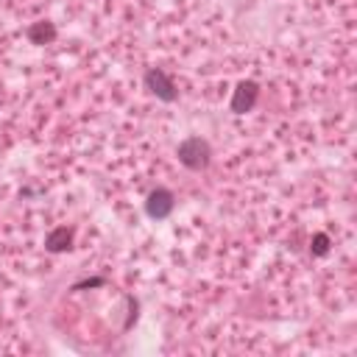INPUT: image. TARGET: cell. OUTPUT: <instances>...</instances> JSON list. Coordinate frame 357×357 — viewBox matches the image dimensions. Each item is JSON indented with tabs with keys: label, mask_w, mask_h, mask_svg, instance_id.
I'll use <instances>...</instances> for the list:
<instances>
[{
	"label": "cell",
	"mask_w": 357,
	"mask_h": 357,
	"mask_svg": "<svg viewBox=\"0 0 357 357\" xmlns=\"http://www.w3.org/2000/svg\"><path fill=\"white\" fill-rule=\"evenodd\" d=\"M145 89H148L153 98L165 100V103H173V100L178 98V89H176L173 78H170L165 70H159V67H151V70L145 73Z\"/></svg>",
	"instance_id": "7a4b0ae2"
},
{
	"label": "cell",
	"mask_w": 357,
	"mask_h": 357,
	"mask_svg": "<svg viewBox=\"0 0 357 357\" xmlns=\"http://www.w3.org/2000/svg\"><path fill=\"white\" fill-rule=\"evenodd\" d=\"M73 245V229L70 226H56L47 237H45V248L53 251V254H61Z\"/></svg>",
	"instance_id": "5b68a950"
},
{
	"label": "cell",
	"mask_w": 357,
	"mask_h": 357,
	"mask_svg": "<svg viewBox=\"0 0 357 357\" xmlns=\"http://www.w3.org/2000/svg\"><path fill=\"white\" fill-rule=\"evenodd\" d=\"M257 100H259V84L257 81H240L237 86H234V92H231V112L234 114H245V112H251L254 106H257Z\"/></svg>",
	"instance_id": "277c9868"
},
{
	"label": "cell",
	"mask_w": 357,
	"mask_h": 357,
	"mask_svg": "<svg viewBox=\"0 0 357 357\" xmlns=\"http://www.w3.org/2000/svg\"><path fill=\"white\" fill-rule=\"evenodd\" d=\"M173 209H176V195H173L167 187H156V190L148 192V198H145V212H148V218L165 220V218L173 215Z\"/></svg>",
	"instance_id": "3957f363"
},
{
	"label": "cell",
	"mask_w": 357,
	"mask_h": 357,
	"mask_svg": "<svg viewBox=\"0 0 357 357\" xmlns=\"http://www.w3.org/2000/svg\"><path fill=\"white\" fill-rule=\"evenodd\" d=\"M25 33H28V39H31L33 45H47V42L56 39V25L47 22V20H39V22H33V25H28Z\"/></svg>",
	"instance_id": "8992f818"
},
{
	"label": "cell",
	"mask_w": 357,
	"mask_h": 357,
	"mask_svg": "<svg viewBox=\"0 0 357 357\" xmlns=\"http://www.w3.org/2000/svg\"><path fill=\"white\" fill-rule=\"evenodd\" d=\"M100 284H103V279H100V276H95V279H84V282L73 284V290H84V287H100Z\"/></svg>",
	"instance_id": "ba28073f"
},
{
	"label": "cell",
	"mask_w": 357,
	"mask_h": 357,
	"mask_svg": "<svg viewBox=\"0 0 357 357\" xmlns=\"http://www.w3.org/2000/svg\"><path fill=\"white\" fill-rule=\"evenodd\" d=\"M176 156H178V162H181L184 167H190V170H204V167L212 162V148H209V142H206L204 137H187V139L178 142Z\"/></svg>",
	"instance_id": "6da1fadb"
},
{
	"label": "cell",
	"mask_w": 357,
	"mask_h": 357,
	"mask_svg": "<svg viewBox=\"0 0 357 357\" xmlns=\"http://www.w3.org/2000/svg\"><path fill=\"white\" fill-rule=\"evenodd\" d=\"M329 245H332L329 234L318 231V234H312V240H310V254H312V257H326V254H329Z\"/></svg>",
	"instance_id": "52a82bcc"
}]
</instances>
